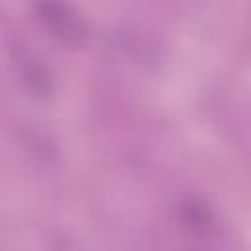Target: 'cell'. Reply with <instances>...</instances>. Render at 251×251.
Masks as SVG:
<instances>
[{
  "label": "cell",
  "mask_w": 251,
  "mask_h": 251,
  "mask_svg": "<svg viewBox=\"0 0 251 251\" xmlns=\"http://www.w3.org/2000/svg\"><path fill=\"white\" fill-rule=\"evenodd\" d=\"M37 20L59 39L80 43L86 35L82 18L65 0H35Z\"/></svg>",
  "instance_id": "obj_1"
}]
</instances>
